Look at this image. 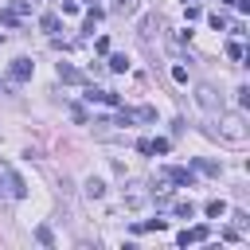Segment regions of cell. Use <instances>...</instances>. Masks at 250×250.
<instances>
[{
    "instance_id": "cell-1",
    "label": "cell",
    "mask_w": 250,
    "mask_h": 250,
    "mask_svg": "<svg viewBox=\"0 0 250 250\" xmlns=\"http://www.w3.org/2000/svg\"><path fill=\"white\" fill-rule=\"evenodd\" d=\"M219 137H223V141H230V145H242V141L250 137L246 117H242V113H234V109H219Z\"/></svg>"
},
{
    "instance_id": "cell-2",
    "label": "cell",
    "mask_w": 250,
    "mask_h": 250,
    "mask_svg": "<svg viewBox=\"0 0 250 250\" xmlns=\"http://www.w3.org/2000/svg\"><path fill=\"white\" fill-rule=\"evenodd\" d=\"M145 203H148V188H145L141 180H133V184L125 188V207L137 211V207H145Z\"/></svg>"
},
{
    "instance_id": "cell-3",
    "label": "cell",
    "mask_w": 250,
    "mask_h": 250,
    "mask_svg": "<svg viewBox=\"0 0 250 250\" xmlns=\"http://www.w3.org/2000/svg\"><path fill=\"white\" fill-rule=\"evenodd\" d=\"M0 180L8 184V195H12V199H23V195H27V188H23V180H20V176H16V172H12V168H8L4 160H0Z\"/></svg>"
},
{
    "instance_id": "cell-4",
    "label": "cell",
    "mask_w": 250,
    "mask_h": 250,
    "mask_svg": "<svg viewBox=\"0 0 250 250\" xmlns=\"http://www.w3.org/2000/svg\"><path fill=\"white\" fill-rule=\"evenodd\" d=\"M160 180H172V184H180V188H191V184H195V172H191V168H176V164H172V168H164V172H160Z\"/></svg>"
},
{
    "instance_id": "cell-5",
    "label": "cell",
    "mask_w": 250,
    "mask_h": 250,
    "mask_svg": "<svg viewBox=\"0 0 250 250\" xmlns=\"http://www.w3.org/2000/svg\"><path fill=\"white\" fill-rule=\"evenodd\" d=\"M195 102H199V109H207V113L219 109V94H215L211 86H195Z\"/></svg>"
},
{
    "instance_id": "cell-6",
    "label": "cell",
    "mask_w": 250,
    "mask_h": 250,
    "mask_svg": "<svg viewBox=\"0 0 250 250\" xmlns=\"http://www.w3.org/2000/svg\"><path fill=\"white\" fill-rule=\"evenodd\" d=\"M207 234H211V227H203V223H199V227H191V230H180V238H176V242H180V246H191V242H203Z\"/></svg>"
},
{
    "instance_id": "cell-7",
    "label": "cell",
    "mask_w": 250,
    "mask_h": 250,
    "mask_svg": "<svg viewBox=\"0 0 250 250\" xmlns=\"http://www.w3.org/2000/svg\"><path fill=\"white\" fill-rule=\"evenodd\" d=\"M31 70H35V62H31V59H12V78H16V82H27V78H31Z\"/></svg>"
},
{
    "instance_id": "cell-8",
    "label": "cell",
    "mask_w": 250,
    "mask_h": 250,
    "mask_svg": "<svg viewBox=\"0 0 250 250\" xmlns=\"http://www.w3.org/2000/svg\"><path fill=\"white\" fill-rule=\"evenodd\" d=\"M137 4H141V0H113V8H109V12H113V16H133V12H137Z\"/></svg>"
},
{
    "instance_id": "cell-9",
    "label": "cell",
    "mask_w": 250,
    "mask_h": 250,
    "mask_svg": "<svg viewBox=\"0 0 250 250\" xmlns=\"http://www.w3.org/2000/svg\"><path fill=\"white\" fill-rule=\"evenodd\" d=\"M59 82H82V74H78L70 62H59Z\"/></svg>"
},
{
    "instance_id": "cell-10",
    "label": "cell",
    "mask_w": 250,
    "mask_h": 250,
    "mask_svg": "<svg viewBox=\"0 0 250 250\" xmlns=\"http://www.w3.org/2000/svg\"><path fill=\"white\" fill-rule=\"evenodd\" d=\"M129 121H156V109H152V105H141V109H129Z\"/></svg>"
},
{
    "instance_id": "cell-11",
    "label": "cell",
    "mask_w": 250,
    "mask_h": 250,
    "mask_svg": "<svg viewBox=\"0 0 250 250\" xmlns=\"http://www.w3.org/2000/svg\"><path fill=\"white\" fill-rule=\"evenodd\" d=\"M86 195H90V199H102V195H105V184H102L98 176H90V180H86Z\"/></svg>"
},
{
    "instance_id": "cell-12",
    "label": "cell",
    "mask_w": 250,
    "mask_h": 250,
    "mask_svg": "<svg viewBox=\"0 0 250 250\" xmlns=\"http://www.w3.org/2000/svg\"><path fill=\"white\" fill-rule=\"evenodd\" d=\"M172 211H176L180 219H191V215H195V203H191V199H180V203H176Z\"/></svg>"
},
{
    "instance_id": "cell-13",
    "label": "cell",
    "mask_w": 250,
    "mask_h": 250,
    "mask_svg": "<svg viewBox=\"0 0 250 250\" xmlns=\"http://www.w3.org/2000/svg\"><path fill=\"white\" fill-rule=\"evenodd\" d=\"M223 215H227V203L223 199H211L207 203V219H223Z\"/></svg>"
},
{
    "instance_id": "cell-14",
    "label": "cell",
    "mask_w": 250,
    "mask_h": 250,
    "mask_svg": "<svg viewBox=\"0 0 250 250\" xmlns=\"http://www.w3.org/2000/svg\"><path fill=\"white\" fill-rule=\"evenodd\" d=\"M8 12H16V16H31V12H35V0H16Z\"/></svg>"
},
{
    "instance_id": "cell-15",
    "label": "cell",
    "mask_w": 250,
    "mask_h": 250,
    "mask_svg": "<svg viewBox=\"0 0 250 250\" xmlns=\"http://www.w3.org/2000/svg\"><path fill=\"white\" fill-rule=\"evenodd\" d=\"M109 70H113V74L129 70V59H125V55H109Z\"/></svg>"
},
{
    "instance_id": "cell-16",
    "label": "cell",
    "mask_w": 250,
    "mask_h": 250,
    "mask_svg": "<svg viewBox=\"0 0 250 250\" xmlns=\"http://www.w3.org/2000/svg\"><path fill=\"white\" fill-rule=\"evenodd\" d=\"M168 227V219H145V223H137V230H164Z\"/></svg>"
},
{
    "instance_id": "cell-17",
    "label": "cell",
    "mask_w": 250,
    "mask_h": 250,
    "mask_svg": "<svg viewBox=\"0 0 250 250\" xmlns=\"http://www.w3.org/2000/svg\"><path fill=\"white\" fill-rule=\"evenodd\" d=\"M39 27H43V31H51V35H55V31H59V16H51V12H47V16H43V20H39Z\"/></svg>"
},
{
    "instance_id": "cell-18",
    "label": "cell",
    "mask_w": 250,
    "mask_h": 250,
    "mask_svg": "<svg viewBox=\"0 0 250 250\" xmlns=\"http://www.w3.org/2000/svg\"><path fill=\"white\" fill-rule=\"evenodd\" d=\"M195 168H199V172H207V176H219V172H223L215 160H195Z\"/></svg>"
},
{
    "instance_id": "cell-19",
    "label": "cell",
    "mask_w": 250,
    "mask_h": 250,
    "mask_svg": "<svg viewBox=\"0 0 250 250\" xmlns=\"http://www.w3.org/2000/svg\"><path fill=\"white\" fill-rule=\"evenodd\" d=\"M35 238H39L43 246H55V234H51V227H35Z\"/></svg>"
},
{
    "instance_id": "cell-20",
    "label": "cell",
    "mask_w": 250,
    "mask_h": 250,
    "mask_svg": "<svg viewBox=\"0 0 250 250\" xmlns=\"http://www.w3.org/2000/svg\"><path fill=\"white\" fill-rule=\"evenodd\" d=\"M156 27H160V20H156V16H148V20H145V23H141V35H145V39H148V35H152V31H156Z\"/></svg>"
},
{
    "instance_id": "cell-21",
    "label": "cell",
    "mask_w": 250,
    "mask_h": 250,
    "mask_svg": "<svg viewBox=\"0 0 250 250\" xmlns=\"http://www.w3.org/2000/svg\"><path fill=\"white\" fill-rule=\"evenodd\" d=\"M98 20H102V8H90V12H86V31H94Z\"/></svg>"
},
{
    "instance_id": "cell-22",
    "label": "cell",
    "mask_w": 250,
    "mask_h": 250,
    "mask_svg": "<svg viewBox=\"0 0 250 250\" xmlns=\"http://www.w3.org/2000/svg\"><path fill=\"white\" fill-rule=\"evenodd\" d=\"M148 152H168V141H164V137H156V141H148Z\"/></svg>"
},
{
    "instance_id": "cell-23",
    "label": "cell",
    "mask_w": 250,
    "mask_h": 250,
    "mask_svg": "<svg viewBox=\"0 0 250 250\" xmlns=\"http://www.w3.org/2000/svg\"><path fill=\"white\" fill-rule=\"evenodd\" d=\"M227 55H230V59H242V43H238V39H234V43H227Z\"/></svg>"
},
{
    "instance_id": "cell-24",
    "label": "cell",
    "mask_w": 250,
    "mask_h": 250,
    "mask_svg": "<svg viewBox=\"0 0 250 250\" xmlns=\"http://www.w3.org/2000/svg\"><path fill=\"white\" fill-rule=\"evenodd\" d=\"M211 27H215V31H223V27H227V16H219V12H215V16H211Z\"/></svg>"
},
{
    "instance_id": "cell-25",
    "label": "cell",
    "mask_w": 250,
    "mask_h": 250,
    "mask_svg": "<svg viewBox=\"0 0 250 250\" xmlns=\"http://www.w3.org/2000/svg\"><path fill=\"white\" fill-rule=\"evenodd\" d=\"M94 51H102V55H105V51H109V39H105V35H98V39H94Z\"/></svg>"
},
{
    "instance_id": "cell-26",
    "label": "cell",
    "mask_w": 250,
    "mask_h": 250,
    "mask_svg": "<svg viewBox=\"0 0 250 250\" xmlns=\"http://www.w3.org/2000/svg\"><path fill=\"white\" fill-rule=\"evenodd\" d=\"M172 78H176V82H188V70H184V66L176 62V66H172Z\"/></svg>"
},
{
    "instance_id": "cell-27",
    "label": "cell",
    "mask_w": 250,
    "mask_h": 250,
    "mask_svg": "<svg viewBox=\"0 0 250 250\" xmlns=\"http://www.w3.org/2000/svg\"><path fill=\"white\" fill-rule=\"evenodd\" d=\"M4 90H8V86H4V82H0V94H4Z\"/></svg>"
}]
</instances>
